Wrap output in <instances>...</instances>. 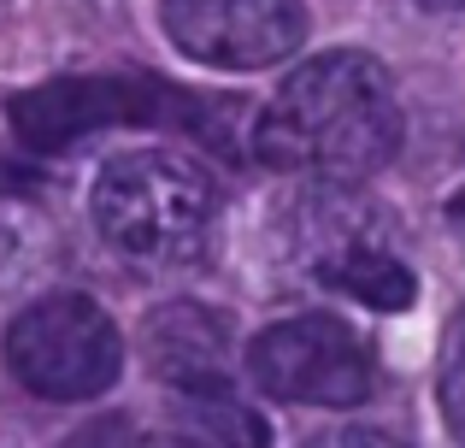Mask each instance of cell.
I'll return each instance as SVG.
<instances>
[{
	"label": "cell",
	"mask_w": 465,
	"mask_h": 448,
	"mask_svg": "<svg viewBox=\"0 0 465 448\" xmlns=\"http://www.w3.org/2000/svg\"><path fill=\"white\" fill-rule=\"evenodd\" d=\"M401 130L407 118L389 71L371 54L336 47L289 71V83L253 124V160H265L272 172L341 184V177L383 172L401 148Z\"/></svg>",
	"instance_id": "cell-1"
},
{
	"label": "cell",
	"mask_w": 465,
	"mask_h": 448,
	"mask_svg": "<svg viewBox=\"0 0 465 448\" xmlns=\"http://www.w3.org/2000/svg\"><path fill=\"white\" fill-rule=\"evenodd\" d=\"M242 113L248 106L236 95L177 89L165 77H101V71H71V77L35 83V89L12 95V106H6L18 142L35 154H59L71 142L94 136V130H118V124L183 130V136H201L218 154H236Z\"/></svg>",
	"instance_id": "cell-2"
},
{
	"label": "cell",
	"mask_w": 465,
	"mask_h": 448,
	"mask_svg": "<svg viewBox=\"0 0 465 448\" xmlns=\"http://www.w3.org/2000/svg\"><path fill=\"white\" fill-rule=\"evenodd\" d=\"M94 230L136 265H189L218 230V189L194 160L177 154H118L89 189Z\"/></svg>",
	"instance_id": "cell-3"
},
{
	"label": "cell",
	"mask_w": 465,
	"mask_h": 448,
	"mask_svg": "<svg viewBox=\"0 0 465 448\" xmlns=\"http://www.w3.org/2000/svg\"><path fill=\"white\" fill-rule=\"evenodd\" d=\"M6 372L42 402H94L124 372V336L101 301L54 289L6 324Z\"/></svg>",
	"instance_id": "cell-4"
},
{
	"label": "cell",
	"mask_w": 465,
	"mask_h": 448,
	"mask_svg": "<svg viewBox=\"0 0 465 448\" xmlns=\"http://www.w3.org/2000/svg\"><path fill=\"white\" fill-rule=\"evenodd\" d=\"M377 219H383L377 207H360V201L324 189V195L301 201V213H295V254L318 284H330L336 295L365 301L377 313H401L419 295V277L383 242Z\"/></svg>",
	"instance_id": "cell-5"
},
{
	"label": "cell",
	"mask_w": 465,
	"mask_h": 448,
	"mask_svg": "<svg viewBox=\"0 0 465 448\" xmlns=\"http://www.w3.org/2000/svg\"><path fill=\"white\" fill-rule=\"evenodd\" d=\"M248 372L272 402L360 407L371 395V354L336 313H301L248 343Z\"/></svg>",
	"instance_id": "cell-6"
},
{
	"label": "cell",
	"mask_w": 465,
	"mask_h": 448,
	"mask_svg": "<svg viewBox=\"0 0 465 448\" xmlns=\"http://www.w3.org/2000/svg\"><path fill=\"white\" fill-rule=\"evenodd\" d=\"M171 47L213 71H260L307 42L301 0H159Z\"/></svg>",
	"instance_id": "cell-7"
},
{
	"label": "cell",
	"mask_w": 465,
	"mask_h": 448,
	"mask_svg": "<svg viewBox=\"0 0 465 448\" xmlns=\"http://www.w3.org/2000/svg\"><path fill=\"white\" fill-rule=\"evenodd\" d=\"M148 343V366L159 383H171V395L189 390H224L230 383V324L213 307L194 301H171L148 319L142 331Z\"/></svg>",
	"instance_id": "cell-8"
},
{
	"label": "cell",
	"mask_w": 465,
	"mask_h": 448,
	"mask_svg": "<svg viewBox=\"0 0 465 448\" xmlns=\"http://www.w3.org/2000/svg\"><path fill=\"white\" fill-rule=\"evenodd\" d=\"M177 407L189 413L194 443H206V448H265L272 443L265 419L253 407H242V395L230 383L224 390H189V395H177Z\"/></svg>",
	"instance_id": "cell-9"
},
{
	"label": "cell",
	"mask_w": 465,
	"mask_h": 448,
	"mask_svg": "<svg viewBox=\"0 0 465 448\" xmlns=\"http://www.w3.org/2000/svg\"><path fill=\"white\" fill-rule=\"evenodd\" d=\"M442 419L454 431V443L465 448V313L454 319V331L442 343Z\"/></svg>",
	"instance_id": "cell-10"
},
{
	"label": "cell",
	"mask_w": 465,
	"mask_h": 448,
	"mask_svg": "<svg viewBox=\"0 0 465 448\" xmlns=\"http://www.w3.org/2000/svg\"><path fill=\"white\" fill-rule=\"evenodd\" d=\"M307 448H407V443H395L389 431H371V425H336L324 437H312Z\"/></svg>",
	"instance_id": "cell-11"
},
{
	"label": "cell",
	"mask_w": 465,
	"mask_h": 448,
	"mask_svg": "<svg viewBox=\"0 0 465 448\" xmlns=\"http://www.w3.org/2000/svg\"><path fill=\"white\" fill-rule=\"evenodd\" d=\"M136 448H206V443H183V437H148V443H136Z\"/></svg>",
	"instance_id": "cell-12"
},
{
	"label": "cell",
	"mask_w": 465,
	"mask_h": 448,
	"mask_svg": "<svg viewBox=\"0 0 465 448\" xmlns=\"http://www.w3.org/2000/svg\"><path fill=\"white\" fill-rule=\"evenodd\" d=\"M448 219H454V224L465 230V189H460V195H454V201H448Z\"/></svg>",
	"instance_id": "cell-13"
}]
</instances>
